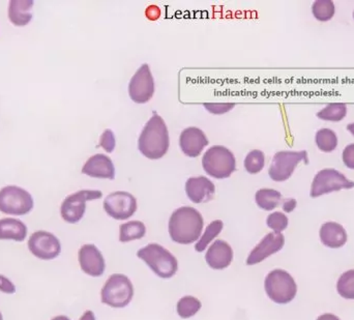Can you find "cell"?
<instances>
[{"label": "cell", "mask_w": 354, "mask_h": 320, "mask_svg": "<svg viewBox=\"0 0 354 320\" xmlns=\"http://www.w3.org/2000/svg\"><path fill=\"white\" fill-rule=\"evenodd\" d=\"M266 165V156L263 151L254 149L248 153L245 159V168L250 174L259 173Z\"/></svg>", "instance_id": "obj_31"}, {"label": "cell", "mask_w": 354, "mask_h": 320, "mask_svg": "<svg viewBox=\"0 0 354 320\" xmlns=\"http://www.w3.org/2000/svg\"><path fill=\"white\" fill-rule=\"evenodd\" d=\"M27 236V227L20 220L4 218L0 220V240L23 242Z\"/></svg>", "instance_id": "obj_22"}, {"label": "cell", "mask_w": 354, "mask_h": 320, "mask_svg": "<svg viewBox=\"0 0 354 320\" xmlns=\"http://www.w3.org/2000/svg\"><path fill=\"white\" fill-rule=\"evenodd\" d=\"M347 130H348L354 136V122H353V124H349L348 126H347Z\"/></svg>", "instance_id": "obj_40"}, {"label": "cell", "mask_w": 354, "mask_h": 320, "mask_svg": "<svg viewBox=\"0 0 354 320\" xmlns=\"http://www.w3.org/2000/svg\"><path fill=\"white\" fill-rule=\"evenodd\" d=\"M81 270L91 277H100L106 269L105 259L95 245H84L79 250Z\"/></svg>", "instance_id": "obj_15"}, {"label": "cell", "mask_w": 354, "mask_h": 320, "mask_svg": "<svg viewBox=\"0 0 354 320\" xmlns=\"http://www.w3.org/2000/svg\"><path fill=\"white\" fill-rule=\"evenodd\" d=\"M317 320H341L336 315L330 314V313H326V314L320 315Z\"/></svg>", "instance_id": "obj_38"}, {"label": "cell", "mask_w": 354, "mask_h": 320, "mask_svg": "<svg viewBox=\"0 0 354 320\" xmlns=\"http://www.w3.org/2000/svg\"><path fill=\"white\" fill-rule=\"evenodd\" d=\"M282 194L272 189H260L255 195L256 203L264 211H272L280 205Z\"/></svg>", "instance_id": "obj_23"}, {"label": "cell", "mask_w": 354, "mask_h": 320, "mask_svg": "<svg viewBox=\"0 0 354 320\" xmlns=\"http://www.w3.org/2000/svg\"><path fill=\"white\" fill-rule=\"evenodd\" d=\"M223 227H224V224H223L221 220H216V221L212 222L206 227L205 232L202 234L201 238L196 243L195 250L199 253L204 252L205 249L207 248L208 245L210 244V242L214 241V238H216L222 232Z\"/></svg>", "instance_id": "obj_25"}, {"label": "cell", "mask_w": 354, "mask_h": 320, "mask_svg": "<svg viewBox=\"0 0 354 320\" xmlns=\"http://www.w3.org/2000/svg\"><path fill=\"white\" fill-rule=\"evenodd\" d=\"M115 145V135L111 130H106L100 138V147H103L108 153H113Z\"/></svg>", "instance_id": "obj_33"}, {"label": "cell", "mask_w": 354, "mask_h": 320, "mask_svg": "<svg viewBox=\"0 0 354 320\" xmlns=\"http://www.w3.org/2000/svg\"><path fill=\"white\" fill-rule=\"evenodd\" d=\"M285 244V236L282 234L270 232L266 234L261 242L250 253L247 258L248 265H255L266 261L272 255L282 250Z\"/></svg>", "instance_id": "obj_14"}, {"label": "cell", "mask_w": 354, "mask_h": 320, "mask_svg": "<svg viewBox=\"0 0 354 320\" xmlns=\"http://www.w3.org/2000/svg\"><path fill=\"white\" fill-rule=\"evenodd\" d=\"M204 221L199 211L191 207L176 209L170 217L168 230L174 242L180 245L193 244L201 238Z\"/></svg>", "instance_id": "obj_1"}, {"label": "cell", "mask_w": 354, "mask_h": 320, "mask_svg": "<svg viewBox=\"0 0 354 320\" xmlns=\"http://www.w3.org/2000/svg\"><path fill=\"white\" fill-rule=\"evenodd\" d=\"M295 207H297V200L295 199H287V200L284 201V205H283V209L286 213H291Z\"/></svg>", "instance_id": "obj_37"}, {"label": "cell", "mask_w": 354, "mask_h": 320, "mask_svg": "<svg viewBox=\"0 0 354 320\" xmlns=\"http://www.w3.org/2000/svg\"><path fill=\"white\" fill-rule=\"evenodd\" d=\"M137 256L145 261L151 271L162 279H170L178 271V263L171 252L159 244H149L137 252Z\"/></svg>", "instance_id": "obj_3"}, {"label": "cell", "mask_w": 354, "mask_h": 320, "mask_svg": "<svg viewBox=\"0 0 354 320\" xmlns=\"http://www.w3.org/2000/svg\"><path fill=\"white\" fill-rule=\"evenodd\" d=\"M314 17L320 22H328L335 15V4L332 0H317L312 6Z\"/></svg>", "instance_id": "obj_29"}, {"label": "cell", "mask_w": 354, "mask_h": 320, "mask_svg": "<svg viewBox=\"0 0 354 320\" xmlns=\"http://www.w3.org/2000/svg\"><path fill=\"white\" fill-rule=\"evenodd\" d=\"M301 161L309 163L308 153L306 151H279L272 158V164L268 169V176L274 182H285L289 180L295 172L297 166Z\"/></svg>", "instance_id": "obj_9"}, {"label": "cell", "mask_w": 354, "mask_h": 320, "mask_svg": "<svg viewBox=\"0 0 354 320\" xmlns=\"http://www.w3.org/2000/svg\"><path fill=\"white\" fill-rule=\"evenodd\" d=\"M79 320H95L93 311H86Z\"/></svg>", "instance_id": "obj_39"}, {"label": "cell", "mask_w": 354, "mask_h": 320, "mask_svg": "<svg viewBox=\"0 0 354 320\" xmlns=\"http://www.w3.org/2000/svg\"><path fill=\"white\" fill-rule=\"evenodd\" d=\"M353 19H354V12H353Z\"/></svg>", "instance_id": "obj_43"}, {"label": "cell", "mask_w": 354, "mask_h": 320, "mask_svg": "<svg viewBox=\"0 0 354 320\" xmlns=\"http://www.w3.org/2000/svg\"><path fill=\"white\" fill-rule=\"evenodd\" d=\"M147 234V227L140 221H131L120 226V241L122 243L141 240Z\"/></svg>", "instance_id": "obj_24"}, {"label": "cell", "mask_w": 354, "mask_h": 320, "mask_svg": "<svg viewBox=\"0 0 354 320\" xmlns=\"http://www.w3.org/2000/svg\"><path fill=\"white\" fill-rule=\"evenodd\" d=\"M354 188V182L348 180L344 174L333 168H326L316 174L312 182L311 195L312 198H317L322 195L328 193L337 192V191L347 190Z\"/></svg>", "instance_id": "obj_8"}, {"label": "cell", "mask_w": 354, "mask_h": 320, "mask_svg": "<svg viewBox=\"0 0 354 320\" xmlns=\"http://www.w3.org/2000/svg\"><path fill=\"white\" fill-rule=\"evenodd\" d=\"M342 159L346 167L354 170V143L345 147L343 151Z\"/></svg>", "instance_id": "obj_35"}, {"label": "cell", "mask_w": 354, "mask_h": 320, "mask_svg": "<svg viewBox=\"0 0 354 320\" xmlns=\"http://www.w3.org/2000/svg\"><path fill=\"white\" fill-rule=\"evenodd\" d=\"M104 209L108 216L122 221L130 219L136 213L137 200L131 193L118 191L106 197Z\"/></svg>", "instance_id": "obj_12"}, {"label": "cell", "mask_w": 354, "mask_h": 320, "mask_svg": "<svg viewBox=\"0 0 354 320\" xmlns=\"http://www.w3.org/2000/svg\"><path fill=\"white\" fill-rule=\"evenodd\" d=\"M0 320H3V319H2L1 313H0Z\"/></svg>", "instance_id": "obj_42"}, {"label": "cell", "mask_w": 354, "mask_h": 320, "mask_svg": "<svg viewBox=\"0 0 354 320\" xmlns=\"http://www.w3.org/2000/svg\"><path fill=\"white\" fill-rule=\"evenodd\" d=\"M31 254L43 261H52L62 252V245L54 234L47 232H37L28 241Z\"/></svg>", "instance_id": "obj_13"}, {"label": "cell", "mask_w": 354, "mask_h": 320, "mask_svg": "<svg viewBox=\"0 0 354 320\" xmlns=\"http://www.w3.org/2000/svg\"><path fill=\"white\" fill-rule=\"evenodd\" d=\"M315 142L318 149L324 153H332L338 147V137L330 129H322L316 133Z\"/></svg>", "instance_id": "obj_26"}, {"label": "cell", "mask_w": 354, "mask_h": 320, "mask_svg": "<svg viewBox=\"0 0 354 320\" xmlns=\"http://www.w3.org/2000/svg\"><path fill=\"white\" fill-rule=\"evenodd\" d=\"M52 320H71L70 319H68V317H54L53 319Z\"/></svg>", "instance_id": "obj_41"}, {"label": "cell", "mask_w": 354, "mask_h": 320, "mask_svg": "<svg viewBox=\"0 0 354 320\" xmlns=\"http://www.w3.org/2000/svg\"><path fill=\"white\" fill-rule=\"evenodd\" d=\"M0 292L8 294H12L16 292L14 284L2 275H0Z\"/></svg>", "instance_id": "obj_36"}, {"label": "cell", "mask_w": 354, "mask_h": 320, "mask_svg": "<svg viewBox=\"0 0 354 320\" xmlns=\"http://www.w3.org/2000/svg\"><path fill=\"white\" fill-rule=\"evenodd\" d=\"M170 139L166 122L157 113L147 122L138 140V149L145 157L159 160L167 153Z\"/></svg>", "instance_id": "obj_2"}, {"label": "cell", "mask_w": 354, "mask_h": 320, "mask_svg": "<svg viewBox=\"0 0 354 320\" xmlns=\"http://www.w3.org/2000/svg\"><path fill=\"white\" fill-rule=\"evenodd\" d=\"M347 114V107L343 103L328 104L324 109L320 110L317 117L326 122H338L344 120Z\"/></svg>", "instance_id": "obj_28"}, {"label": "cell", "mask_w": 354, "mask_h": 320, "mask_svg": "<svg viewBox=\"0 0 354 320\" xmlns=\"http://www.w3.org/2000/svg\"><path fill=\"white\" fill-rule=\"evenodd\" d=\"M32 0H12L8 6V18L16 26H25L32 19Z\"/></svg>", "instance_id": "obj_21"}, {"label": "cell", "mask_w": 354, "mask_h": 320, "mask_svg": "<svg viewBox=\"0 0 354 320\" xmlns=\"http://www.w3.org/2000/svg\"><path fill=\"white\" fill-rule=\"evenodd\" d=\"M200 309H201V302L191 296L181 298L176 306L177 314L183 319H191L199 312Z\"/></svg>", "instance_id": "obj_27"}, {"label": "cell", "mask_w": 354, "mask_h": 320, "mask_svg": "<svg viewBox=\"0 0 354 320\" xmlns=\"http://www.w3.org/2000/svg\"><path fill=\"white\" fill-rule=\"evenodd\" d=\"M33 209L32 196L24 189L16 186L0 190V211L6 215L23 216Z\"/></svg>", "instance_id": "obj_7"}, {"label": "cell", "mask_w": 354, "mask_h": 320, "mask_svg": "<svg viewBox=\"0 0 354 320\" xmlns=\"http://www.w3.org/2000/svg\"><path fill=\"white\" fill-rule=\"evenodd\" d=\"M181 151L189 158L201 155L204 147L208 145V139L203 131L195 126H189L181 132L179 138Z\"/></svg>", "instance_id": "obj_17"}, {"label": "cell", "mask_w": 354, "mask_h": 320, "mask_svg": "<svg viewBox=\"0 0 354 320\" xmlns=\"http://www.w3.org/2000/svg\"><path fill=\"white\" fill-rule=\"evenodd\" d=\"M185 193L192 203H206L214 199L216 187L205 176L191 178L185 182Z\"/></svg>", "instance_id": "obj_16"}, {"label": "cell", "mask_w": 354, "mask_h": 320, "mask_svg": "<svg viewBox=\"0 0 354 320\" xmlns=\"http://www.w3.org/2000/svg\"><path fill=\"white\" fill-rule=\"evenodd\" d=\"M320 241L328 248L338 249L347 243V232L341 224L326 222L320 228Z\"/></svg>", "instance_id": "obj_20"}, {"label": "cell", "mask_w": 354, "mask_h": 320, "mask_svg": "<svg viewBox=\"0 0 354 320\" xmlns=\"http://www.w3.org/2000/svg\"><path fill=\"white\" fill-rule=\"evenodd\" d=\"M207 111L212 114H224L234 108L235 104H203Z\"/></svg>", "instance_id": "obj_34"}, {"label": "cell", "mask_w": 354, "mask_h": 320, "mask_svg": "<svg viewBox=\"0 0 354 320\" xmlns=\"http://www.w3.org/2000/svg\"><path fill=\"white\" fill-rule=\"evenodd\" d=\"M134 297V286L127 276L114 274L108 278L101 292L103 304L112 308H124Z\"/></svg>", "instance_id": "obj_6"}, {"label": "cell", "mask_w": 354, "mask_h": 320, "mask_svg": "<svg viewBox=\"0 0 354 320\" xmlns=\"http://www.w3.org/2000/svg\"><path fill=\"white\" fill-rule=\"evenodd\" d=\"M103 194L97 190H82L64 199L60 207L62 219L68 223H78L86 211L87 201L102 198Z\"/></svg>", "instance_id": "obj_10"}, {"label": "cell", "mask_w": 354, "mask_h": 320, "mask_svg": "<svg viewBox=\"0 0 354 320\" xmlns=\"http://www.w3.org/2000/svg\"><path fill=\"white\" fill-rule=\"evenodd\" d=\"M82 173L91 178H102V180H114L115 178V167L113 162L108 156H93L87 160L82 168Z\"/></svg>", "instance_id": "obj_18"}, {"label": "cell", "mask_w": 354, "mask_h": 320, "mask_svg": "<svg viewBox=\"0 0 354 320\" xmlns=\"http://www.w3.org/2000/svg\"><path fill=\"white\" fill-rule=\"evenodd\" d=\"M202 166L208 176L216 180H225L236 169V160L227 147L214 145L204 153Z\"/></svg>", "instance_id": "obj_4"}, {"label": "cell", "mask_w": 354, "mask_h": 320, "mask_svg": "<svg viewBox=\"0 0 354 320\" xmlns=\"http://www.w3.org/2000/svg\"><path fill=\"white\" fill-rule=\"evenodd\" d=\"M129 95L137 104L147 103L155 95V80L149 64H142L131 79Z\"/></svg>", "instance_id": "obj_11"}, {"label": "cell", "mask_w": 354, "mask_h": 320, "mask_svg": "<svg viewBox=\"0 0 354 320\" xmlns=\"http://www.w3.org/2000/svg\"><path fill=\"white\" fill-rule=\"evenodd\" d=\"M289 220L285 214L281 213V211H276V213H272L268 216L266 219V225L274 230V232L277 234H282L287 227H288Z\"/></svg>", "instance_id": "obj_32"}, {"label": "cell", "mask_w": 354, "mask_h": 320, "mask_svg": "<svg viewBox=\"0 0 354 320\" xmlns=\"http://www.w3.org/2000/svg\"><path fill=\"white\" fill-rule=\"evenodd\" d=\"M339 296L346 300H354V270L345 272L337 282Z\"/></svg>", "instance_id": "obj_30"}, {"label": "cell", "mask_w": 354, "mask_h": 320, "mask_svg": "<svg viewBox=\"0 0 354 320\" xmlns=\"http://www.w3.org/2000/svg\"><path fill=\"white\" fill-rule=\"evenodd\" d=\"M205 261L210 269L222 271L227 269L233 261V250L225 241H216L208 248Z\"/></svg>", "instance_id": "obj_19"}, {"label": "cell", "mask_w": 354, "mask_h": 320, "mask_svg": "<svg viewBox=\"0 0 354 320\" xmlns=\"http://www.w3.org/2000/svg\"><path fill=\"white\" fill-rule=\"evenodd\" d=\"M268 298L279 305L289 304L297 294V285L290 274L284 270H274L264 282Z\"/></svg>", "instance_id": "obj_5"}]
</instances>
